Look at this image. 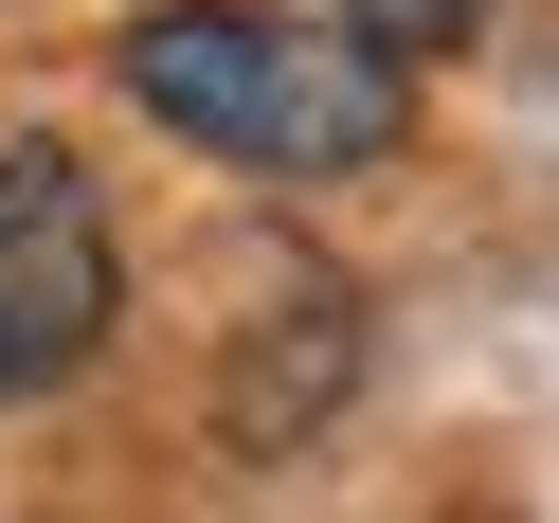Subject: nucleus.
<instances>
[{
  "mask_svg": "<svg viewBox=\"0 0 559 523\" xmlns=\"http://www.w3.org/2000/svg\"><path fill=\"white\" fill-rule=\"evenodd\" d=\"M127 109L181 127L199 163H235V181H361V163H397L415 91L379 37H343V19H289V0H163V19H127Z\"/></svg>",
  "mask_w": 559,
  "mask_h": 523,
  "instance_id": "f257e3e1",
  "label": "nucleus"
},
{
  "mask_svg": "<svg viewBox=\"0 0 559 523\" xmlns=\"http://www.w3.org/2000/svg\"><path fill=\"white\" fill-rule=\"evenodd\" d=\"M127 307V253H109V199H91L73 145H0V415L55 397V379H91V343H109Z\"/></svg>",
  "mask_w": 559,
  "mask_h": 523,
  "instance_id": "f03ea898",
  "label": "nucleus"
},
{
  "mask_svg": "<svg viewBox=\"0 0 559 523\" xmlns=\"http://www.w3.org/2000/svg\"><path fill=\"white\" fill-rule=\"evenodd\" d=\"M343 379H361V307L307 271V289H253V361H235L217 415H235V451H307V415H325Z\"/></svg>",
  "mask_w": 559,
  "mask_h": 523,
  "instance_id": "7ed1b4c3",
  "label": "nucleus"
},
{
  "mask_svg": "<svg viewBox=\"0 0 559 523\" xmlns=\"http://www.w3.org/2000/svg\"><path fill=\"white\" fill-rule=\"evenodd\" d=\"M343 37H379V55H451V37H469V0H343Z\"/></svg>",
  "mask_w": 559,
  "mask_h": 523,
  "instance_id": "20e7f679",
  "label": "nucleus"
}]
</instances>
